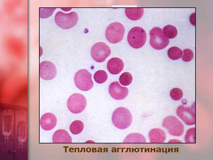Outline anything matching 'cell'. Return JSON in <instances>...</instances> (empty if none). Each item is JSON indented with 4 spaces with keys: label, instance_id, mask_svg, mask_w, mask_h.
<instances>
[{
    "label": "cell",
    "instance_id": "1",
    "mask_svg": "<svg viewBox=\"0 0 213 160\" xmlns=\"http://www.w3.org/2000/svg\"><path fill=\"white\" fill-rule=\"evenodd\" d=\"M132 117L130 111L127 108L120 107L113 112L112 116L113 124L117 128L123 129L131 125Z\"/></svg>",
    "mask_w": 213,
    "mask_h": 160
},
{
    "label": "cell",
    "instance_id": "2",
    "mask_svg": "<svg viewBox=\"0 0 213 160\" xmlns=\"http://www.w3.org/2000/svg\"><path fill=\"white\" fill-rule=\"evenodd\" d=\"M78 19V15L75 12L65 13L59 11L56 13L55 16L56 24L63 29L72 28L76 25Z\"/></svg>",
    "mask_w": 213,
    "mask_h": 160
},
{
    "label": "cell",
    "instance_id": "3",
    "mask_svg": "<svg viewBox=\"0 0 213 160\" xmlns=\"http://www.w3.org/2000/svg\"><path fill=\"white\" fill-rule=\"evenodd\" d=\"M146 34L144 30L139 27L132 28L128 32L127 36L128 41L133 48H140L145 44Z\"/></svg>",
    "mask_w": 213,
    "mask_h": 160
},
{
    "label": "cell",
    "instance_id": "4",
    "mask_svg": "<svg viewBox=\"0 0 213 160\" xmlns=\"http://www.w3.org/2000/svg\"><path fill=\"white\" fill-rule=\"evenodd\" d=\"M74 82L77 87L80 90L86 91L91 89L93 86L91 74L87 70H78L74 76Z\"/></svg>",
    "mask_w": 213,
    "mask_h": 160
},
{
    "label": "cell",
    "instance_id": "5",
    "mask_svg": "<svg viewBox=\"0 0 213 160\" xmlns=\"http://www.w3.org/2000/svg\"><path fill=\"white\" fill-rule=\"evenodd\" d=\"M125 28L121 23L115 22L110 24L105 31V37L110 43H116L120 41L123 39Z\"/></svg>",
    "mask_w": 213,
    "mask_h": 160
},
{
    "label": "cell",
    "instance_id": "6",
    "mask_svg": "<svg viewBox=\"0 0 213 160\" xmlns=\"http://www.w3.org/2000/svg\"><path fill=\"white\" fill-rule=\"evenodd\" d=\"M149 33L150 44L155 49L161 50L165 48L168 45L169 40L164 35L160 28L155 27L152 28Z\"/></svg>",
    "mask_w": 213,
    "mask_h": 160
},
{
    "label": "cell",
    "instance_id": "7",
    "mask_svg": "<svg viewBox=\"0 0 213 160\" xmlns=\"http://www.w3.org/2000/svg\"><path fill=\"white\" fill-rule=\"evenodd\" d=\"M87 101L85 97L78 93L72 94L69 97L67 106L69 111L74 113L82 112L86 106Z\"/></svg>",
    "mask_w": 213,
    "mask_h": 160
},
{
    "label": "cell",
    "instance_id": "8",
    "mask_svg": "<svg viewBox=\"0 0 213 160\" xmlns=\"http://www.w3.org/2000/svg\"><path fill=\"white\" fill-rule=\"evenodd\" d=\"M162 125L170 135L173 136H180L184 132L183 124L179 120L173 116L166 117L162 121Z\"/></svg>",
    "mask_w": 213,
    "mask_h": 160
},
{
    "label": "cell",
    "instance_id": "9",
    "mask_svg": "<svg viewBox=\"0 0 213 160\" xmlns=\"http://www.w3.org/2000/svg\"><path fill=\"white\" fill-rule=\"evenodd\" d=\"M111 53L110 47L105 43L98 42L92 47L91 54L96 61L101 63L104 61Z\"/></svg>",
    "mask_w": 213,
    "mask_h": 160
},
{
    "label": "cell",
    "instance_id": "10",
    "mask_svg": "<svg viewBox=\"0 0 213 160\" xmlns=\"http://www.w3.org/2000/svg\"><path fill=\"white\" fill-rule=\"evenodd\" d=\"M57 74V70L54 64L49 61L41 62L39 65V75L42 79L50 80L54 79Z\"/></svg>",
    "mask_w": 213,
    "mask_h": 160
},
{
    "label": "cell",
    "instance_id": "11",
    "mask_svg": "<svg viewBox=\"0 0 213 160\" xmlns=\"http://www.w3.org/2000/svg\"><path fill=\"white\" fill-rule=\"evenodd\" d=\"M176 113L178 116L186 125H192L195 124V112L193 109L181 105L177 108Z\"/></svg>",
    "mask_w": 213,
    "mask_h": 160
},
{
    "label": "cell",
    "instance_id": "12",
    "mask_svg": "<svg viewBox=\"0 0 213 160\" xmlns=\"http://www.w3.org/2000/svg\"><path fill=\"white\" fill-rule=\"evenodd\" d=\"M109 91L111 96L114 99L120 100L125 98L128 94V89L121 86L117 81H114L110 84Z\"/></svg>",
    "mask_w": 213,
    "mask_h": 160
},
{
    "label": "cell",
    "instance_id": "13",
    "mask_svg": "<svg viewBox=\"0 0 213 160\" xmlns=\"http://www.w3.org/2000/svg\"><path fill=\"white\" fill-rule=\"evenodd\" d=\"M57 120L54 114L51 113H45L41 117L40 124L42 128L46 131L53 129L56 126Z\"/></svg>",
    "mask_w": 213,
    "mask_h": 160
},
{
    "label": "cell",
    "instance_id": "14",
    "mask_svg": "<svg viewBox=\"0 0 213 160\" xmlns=\"http://www.w3.org/2000/svg\"><path fill=\"white\" fill-rule=\"evenodd\" d=\"M124 63L122 60L118 57H113L108 61L107 67L111 73L116 75L119 73L123 69Z\"/></svg>",
    "mask_w": 213,
    "mask_h": 160
},
{
    "label": "cell",
    "instance_id": "15",
    "mask_svg": "<svg viewBox=\"0 0 213 160\" xmlns=\"http://www.w3.org/2000/svg\"><path fill=\"white\" fill-rule=\"evenodd\" d=\"M52 141L54 143H71L72 139L68 132L64 129L56 131L52 137Z\"/></svg>",
    "mask_w": 213,
    "mask_h": 160
},
{
    "label": "cell",
    "instance_id": "16",
    "mask_svg": "<svg viewBox=\"0 0 213 160\" xmlns=\"http://www.w3.org/2000/svg\"><path fill=\"white\" fill-rule=\"evenodd\" d=\"M149 137L150 142L152 143H163L166 139L164 132L158 128L151 129L149 132Z\"/></svg>",
    "mask_w": 213,
    "mask_h": 160
},
{
    "label": "cell",
    "instance_id": "17",
    "mask_svg": "<svg viewBox=\"0 0 213 160\" xmlns=\"http://www.w3.org/2000/svg\"><path fill=\"white\" fill-rule=\"evenodd\" d=\"M144 9L141 8H127L125 9V13L127 17L132 20L140 19L143 16Z\"/></svg>",
    "mask_w": 213,
    "mask_h": 160
},
{
    "label": "cell",
    "instance_id": "18",
    "mask_svg": "<svg viewBox=\"0 0 213 160\" xmlns=\"http://www.w3.org/2000/svg\"><path fill=\"white\" fill-rule=\"evenodd\" d=\"M124 143H146V139L142 134L132 133L128 135L124 139Z\"/></svg>",
    "mask_w": 213,
    "mask_h": 160
},
{
    "label": "cell",
    "instance_id": "19",
    "mask_svg": "<svg viewBox=\"0 0 213 160\" xmlns=\"http://www.w3.org/2000/svg\"><path fill=\"white\" fill-rule=\"evenodd\" d=\"M84 128V124L82 121L79 120H76L73 121L71 124L70 129L73 134L76 135L82 132Z\"/></svg>",
    "mask_w": 213,
    "mask_h": 160
},
{
    "label": "cell",
    "instance_id": "20",
    "mask_svg": "<svg viewBox=\"0 0 213 160\" xmlns=\"http://www.w3.org/2000/svg\"><path fill=\"white\" fill-rule=\"evenodd\" d=\"M183 53L181 49L176 47L170 48L167 52L168 56L172 60H177L180 59L182 56Z\"/></svg>",
    "mask_w": 213,
    "mask_h": 160
},
{
    "label": "cell",
    "instance_id": "21",
    "mask_svg": "<svg viewBox=\"0 0 213 160\" xmlns=\"http://www.w3.org/2000/svg\"><path fill=\"white\" fill-rule=\"evenodd\" d=\"M163 31L164 35L168 39L174 38L178 34V30L176 28L170 25L165 26L163 28Z\"/></svg>",
    "mask_w": 213,
    "mask_h": 160
},
{
    "label": "cell",
    "instance_id": "22",
    "mask_svg": "<svg viewBox=\"0 0 213 160\" xmlns=\"http://www.w3.org/2000/svg\"><path fill=\"white\" fill-rule=\"evenodd\" d=\"M93 78L96 82L99 84H102L106 81L108 78V75L105 71L99 70L95 72Z\"/></svg>",
    "mask_w": 213,
    "mask_h": 160
},
{
    "label": "cell",
    "instance_id": "23",
    "mask_svg": "<svg viewBox=\"0 0 213 160\" xmlns=\"http://www.w3.org/2000/svg\"><path fill=\"white\" fill-rule=\"evenodd\" d=\"M195 128H191L188 129L186 133L185 140L186 143H195Z\"/></svg>",
    "mask_w": 213,
    "mask_h": 160
},
{
    "label": "cell",
    "instance_id": "24",
    "mask_svg": "<svg viewBox=\"0 0 213 160\" xmlns=\"http://www.w3.org/2000/svg\"><path fill=\"white\" fill-rule=\"evenodd\" d=\"M133 80L132 76L129 73L125 72L122 73L119 78L120 83L123 86H128L131 84Z\"/></svg>",
    "mask_w": 213,
    "mask_h": 160
},
{
    "label": "cell",
    "instance_id": "25",
    "mask_svg": "<svg viewBox=\"0 0 213 160\" xmlns=\"http://www.w3.org/2000/svg\"><path fill=\"white\" fill-rule=\"evenodd\" d=\"M182 91L178 88L172 89L170 92V95L172 99L175 100H178L181 99L183 96Z\"/></svg>",
    "mask_w": 213,
    "mask_h": 160
},
{
    "label": "cell",
    "instance_id": "26",
    "mask_svg": "<svg viewBox=\"0 0 213 160\" xmlns=\"http://www.w3.org/2000/svg\"><path fill=\"white\" fill-rule=\"evenodd\" d=\"M55 8H40V17L41 18H46L50 16L55 10Z\"/></svg>",
    "mask_w": 213,
    "mask_h": 160
},
{
    "label": "cell",
    "instance_id": "27",
    "mask_svg": "<svg viewBox=\"0 0 213 160\" xmlns=\"http://www.w3.org/2000/svg\"><path fill=\"white\" fill-rule=\"evenodd\" d=\"M183 55L182 59L185 62H189L193 58L194 55L192 51L189 49H185L183 50Z\"/></svg>",
    "mask_w": 213,
    "mask_h": 160
},
{
    "label": "cell",
    "instance_id": "28",
    "mask_svg": "<svg viewBox=\"0 0 213 160\" xmlns=\"http://www.w3.org/2000/svg\"><path fill=\"white\" fill-rule=\"evenodd\" d=\"M168 143H181L180 140L176 139H172L170 140Z\"/></svg>",
    "mask_w": 213,
    "mask_h": 160
}]
</instances>
